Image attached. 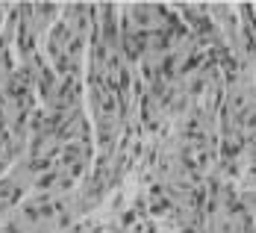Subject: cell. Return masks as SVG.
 Segmentation results:
<instances>
[{"label":"cell","mask_w":256,"mask_h":233,"mask_svg":"<svg viewBox=\"0 0 256 233\" xmlns=\"http://www.w3.org/2000/svg\"><path fill=\"white\" fill-rule=\"evenodd\" d=\"M3 15H6V9H3V6H0V27H3Z\"/></svg>","instance_id":"6da1fadb"}]
</instances>
